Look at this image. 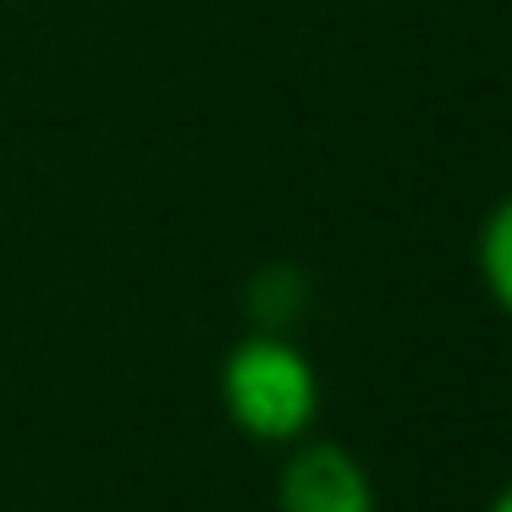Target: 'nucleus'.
Returning a JSON list of instances; mask_svg holds the SVG:
<instances>
[{"label":"nucleus","mask_w":512,"mask_h":512,"mask_svg":"<svg viewBox=\"0 0 512 512\" xmlns=\"http://www.w3.org/2000/svg\"><path fill=\"white\" fill-rule=\"evenodd\" d=\"M221 408L248 441L292 446L320 419V375L281 331H254L221 358Z\"/></svg>","instance_id":"1"},{"label":"nucleus","mask_w":512,"mask_h":512,"mask_svg":"<svg viewBox=\"0 0 512 512\" xmlns=\"http://www.w3.org/2000/svg\"><path fill=\"white\" fill-rule=\"evenodd\" d=\"M276 512H380L375 479L347 446L303 435L276 479Z\"/></svg>","instance_id":"2"},{"label":"nucleus","mask_w":512,"mask_h":512,"mask_svg":"<svg viewBox=\"0 0 512 512\" xmlns=\"http://www.w3.org/2000/svg\"><path fill=\"white\" fill-rule=\"evenodd\" d=\"M474 270H479V287L490 292V303L512 320V193L490 204V215L479 221Z\"/></svg>","instance_id":"3"},{"label":"nucleus","mask_w":512,"mask_h":512,"mask_svg":"<svg viewBox=\"0 0 512 512\" xmlns=\"http://www.w3.org/2000/svg\"><path fill=\"white\" fill-rule=\"evenodd\" d=\"M485 512H512V479H507V485H501L496 496L485 501Z\"/></svg>","instance_id":"4"}]
</instances>
